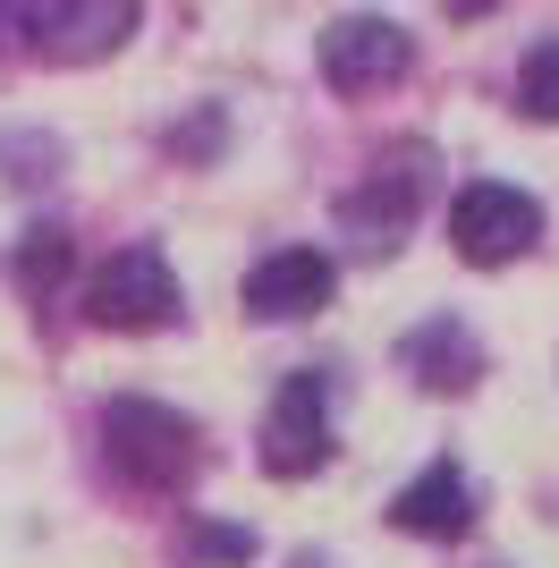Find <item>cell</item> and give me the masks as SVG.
I'll return each mask as SVG.
<instances>
[{
	"instance_id": "1",
	"label": "cell",
	"mask_w": 559,
	"mask_h": 568,
	"mask_svg": "<svg viewBox=\"0 0 559 568\" xmlns=\"http://www.w3.org/2000/svg\"><path fill=\"white\" fill-rule=\"evenodd\" d=\"M102 450L128 484L144 493H179L186 475H195V425H186L179 407H153V399H111L102 407Z\"/></svg>"
},
{
	"instance_id": "2",
	"label": "cell",
	"mask_w": 559,
	"mask_h": 568,
	"mask_svg": "<svg viewBox=\"0 0 559 568\" xmlns=\"http://www.w3.org/2000/svg\"><path fill=\"white\" fill-rule=\"evenodd\" d=\"M85 314L102 332H162L179 314V272H170L162 246H119L85 288Z\"/></svg>"
},
{
	"instance_id": "3",
	"label": "cell",
	"mask_w": 559,
	"mask_h": 568,
	"mask_svg": "<svg viewBox=\"0 0 559 568\" xmlns=\"http://www.w3.org/2000/svg\"><path fill=\"white\" fill-rule=\"evenodd\" d=\"M542 237V204L526 187H500V179H475V187H458V204H449V246H458L466 263H517L526 246Z\"/></svg>"
},
{
	"instance_id": "4",
	"label": "cell",
	"mask_w": 559,
	"mask_h": 568,
	"mask_svg": "<svg viewBox=\"0 0 559 568\" xmlns=\"http://www.w3.org/2000/svg\"><path fill=\"white\" fill-rule=\"evenodd\" d=\"M323 458H331V390H323V374H288L272 416H263V467H272L280 484H297V475H314Z\"/></svg>"
},
{
	"instance_id": "5",
	"label": "cell",
	"mask_w": 559,
	"mask_h": 568,
	"mask_svg": "<svg viewBox=\"0 0 559 568\" xmlns=\"http://www.w3.org/2000/svg\"><path fill=\"white\" fill-rule=\"evenodd\" d=\"M407 69H416V43H407L398 18H339L323 34V77L339 94H382V85H398Z\"/></svg>"
},
{
	"instance_id": "6",
	"label": "cell",
	"mask_w": 559,
	"mask_h": 568,
	"mask_svg": "<svg viewBox=\"0 0 559 568\" xmlns=\"http://www.w3.org/2000/svg\"><path fill=\"white\" fill-rule=\"evenodd\" d=\"M331 288H339L331 255H314V246H280V255H263L255 272H246V314H263V323H305V314L331 306Z\"/></svg>"
},
{
	"instance_id": "7",
	"label": "cell",
	"mask_w": 559,
	"mask_h": 568,
	"mask_svg": "<svg viewBox=\"0 0 559 568\" xmlns=\"http://www.w3.org/2000/svg\"><path fill=\"white\" fill-rule=\"evenodd\" d=\"M26 43L43 51V60H102V51L128 43V26H136V9L128 0H85V9H18Z\"/></svg>"
},
{
	"instance_id": "8",
	"label": "cell",
	"mask_w": 559,
	"mask_h": 568,
	"mask_svg": "<svg viewBox=\"0 0 559 568\" xmlns=\"http://www.w3.org/2000/svg\"><path fill=\"white\" fill-rule=\"evenodd\" d=\"M390 526H407V535H424V544H449V535H466V526H475V484L441 458V467H424L416 484H398Z\"/></svg>"
},
{
	"instance_id": "9",
	"label": "cell",
	"mask_w": 559,
	"mask_h": 568,
	"mask_svg": "<svg viewBox=\"0 0 559 568\" xmlns=\"http://www.w3.org/2000/svg\"><path fill=\"white\" fill-rule=\"evenodd\" d=\"M398 356H407V374H416L424 390H466V382L484 374V356H475V339H466L458 323H424Z\"/></svg>"
},
{
	"instance_id": "10",
	"label": "cell",
	"mask_w": 559,
	"mask_h": 568,
	"mask_svg": "<svg viewBox=\"0 0 559 568\" xmlns=\"http://www.w3.org/2000/svg\"><path fill=\"white\" fill-rule=\"evenodd\" d=\"M60 281H69V230H34L18 246V288L43 297V288H60Z\"/></svg>"
},
{
	"instance_id": "11",
	"label": "cell",
	"mask_w": 559,
	"mask_h": 568,
	"mask_svg": "<svg viewBox=\"0 0 559 568\" xmlns=\"http://www.w3.org/2000/svg\"><path fill=\"white\" fill-rule=\"evenodd\" d=\"M517 111L526 119H559V34L526 51V69H517Z\"/></svg>"
},
{
	"instance_id": "12",
	"label": "cell",
	"mask_w": 559,
	"mask_h": 568,
	"mask_svg": "<svg viewBox=\"0 0 559 568\" xmlns=\"http://www.w3.org/2000/svg\"><path fill=\"white\" fill-rule=\"evenodd\" d=\"M195 551H204V560H255V535H237V526H195Z\"/></svg>"
}]
</instances>
